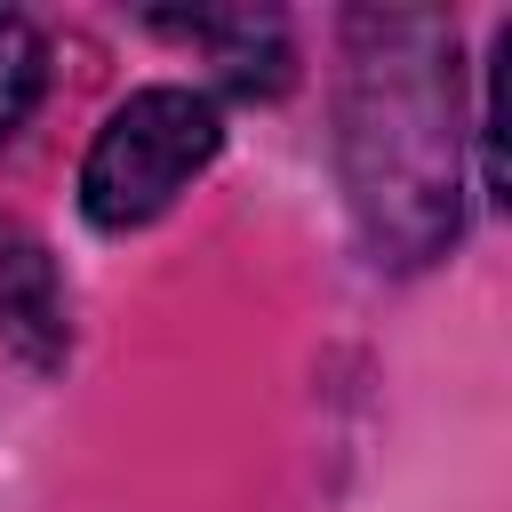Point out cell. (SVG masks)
I'll return each instance as SVG.
<instances>
[{"label":"cell","instance_id":"obj_5","mask_svg":"<svg viewBox=\"0 0 512 512\" xmlns=\"http://www.w3.org/2000/svg\"><path fill=\"white\" fill-rule=\"evenodd\" d=\"M40 88H48V48H40V32L24 16L0 8V136L24 128V112L40 104Z\"/></svg>","mask_w":512,"mask_h":512},{"label":"cell","instance_id":"obj_2","mask_svg":"<svg viewBox=\"0 0 512 512\" xmlns=\"http://www.w3.org/2000/svg\"><path fill=\"white\" fill-rule=\"evenodd\" d=\"M224 128L216 104L200 88H136L88 144L80 160V208L96 232H136L152 224L208 160H216Z\"/></svg>","mask_w":512,"mask_h":512},{"label":"cell","instance_id":"obj_1","mask_svg":"<svg viewBox=\"0 0 512 512\" xmlns=\"http://www.w3.org/2000/svg\"><path fill=\"white\" fill-rule=\"evenodd\" d=\"M368 32L384 40V56L360 64V104H352V152H360V208L376 224V240L408 248V264L456 232V192H448V160H456V120H448V56H440V24L424 16H368Z\"/></svg>","mask_w":512,"mask_h":512},{"label":"cell","instance_id":"obj_4","mask_svg":"<svg viewBox=\"0 0 512 512\" xmlns=\"http://www.w3.org/2000/svg\"><path fill=\"white\" fill-rule=\"evenodd\" d=\"M160 24L184 32V40H208L240 96H272L288 80V40H280L272 16H160Z\"/></svg>","mask_w":512,"mask_h":512},{"label":"cell","instance_id":"obj_3","mask_svg":"<svg viewBox=\"0 0 512 512\" xmlns=\"http://www.w3.org/2000/svg\"><path fill=\"white\" fill-rule=\"evenodd\" d=\"M0 336L32 360L64 352V288H56L48 248L24 224H0Z\"/></svg>","mask_w":512,"mask_h":512}]
</instances>
